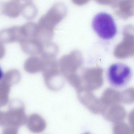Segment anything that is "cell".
Instances as JSON below:
<instances>
[{
    "label": "cell",
    "instance_id": "obj_1",
    "mask_svg": "<svg viewBox=\"0 0 134 134\" xmlns=\"http://www.w3.org/2000/svg\"><path fill=\"white\" fill-rule=\"evenodd\" d=\"M92 28L100 38L109 40L113 38L117 32L116 26L113 17L104 12L96 14L92 21Z\"/></svg>",
    "mask_w": 134,
    "mask_h": 134
},
{
    "label": "cell",
    "instance_id": "obj_2",
    "mask_svg": "<svg viewBox=\"0 0 134 134\" xmlns=\"http://www.w3.org/2000/svg\"><path fill=\"white\" fill-rule=\"evenodd\" d=\"M27 118L23 105H12L7 111L1 112L0 124L4 127L18 128L26 123Z\"/></svg>",
    "mask_w": 134,
    "mask_h": 134
},
{
    "label": "cell",
    "instance_id": "obj_3",
    "mask_svg": "<svg viewBox=\"0 0 134 134\" xmlns=\"http://www.w3.org/2000/svg\"><path fill=\"white\" fill-rule=\"evenodd\" d=\"M82 89L92 92L99 88L103 82V71L99 67L85 69L81 76Z\"/></svg>",
    "mask_w": 134,
    "mask_h": 134
},
{
    "label": "cell",
    "instance_id": "obj_4",
    "mask_svg": "<svg viewBox=\"0 0 134 134\" xmlns=\"http://www.w3.org/2000/svg\"><path fill=\"white\" fill-rule=\"evenodd\" d=\"M131 71L126 65L121 63L111 65L108 69V76L111 85L116 87L125 85L130 79Z\"/></svg>",
    "mask_w": 134,
    "mask_h": 134
},
{
    "label": "cell",
    "instance_id": "obj_5",
    "mask_svg": "<svg viewBox=\"0 0 134 134\" xmlns=\"http://www.w3.org/2000/svg\"><path fill=\"white\" fill-rule=\"evenodd\" d=\"M58 64L60 73L66 77L77 73L82 65V60L80 54L73 53L62 57Z\"/></svg>",
    "mask_w": 134,
    "mask_h": 134
},
{
    "label": "cell",
    "instance_id": "obj_6",
    "mask_svg": "<svg viewBox=\"0 0 134 134\" xmlns=\"http://www.w3.org/2000/svg\"><path fill=\"white\" fill-rule=\"evenodd\" d=\"M62 16L61 5L57 3L40 18L37 24L39 25L53 31L54 27L60 20Z\"/></svg>",
    "mask_w": 134,
    "mask_h": 134
},
{
    "label": "cell",
    "instance_id": "obj_7",
    "mask_svg": "<svg viewBox=\"0 0 134 134\" xmlns=\"http://www.w3.org/2000/svg\"><path fill=\"white\" fill-rule=\"evenodd\" d=\"M27 38L26 30L23 25L4 29L0 32V40L2 43L17 42L20 43Z\"/></svg>",
    "mask_w": 134,
    "mask_h": 134
},
{
    "label": "cell",
    "instance_id": "obj_8",
    "mask_svg": "<svg viewBox=\"0 0 134 134\" xmlns=\"http://www.w3.org/2000/svg\"><path fill=\"white\" fill-rule=\"evenodd\" d=\"M77 92L79 99L83 105L93 110H102L100 98L96 97L92 92L83 89Z\"/></svg>",
    "mask_w": 134,
    "mask_h": 134
},
{
    "label": "cell",
    "instance_id": "obj_9",
    "mask_svg": "<svg viewBox=\"0 0 134 134\" xmlns=\"http://www.w3.org/2000/svg\"><path fill=\"white\" fill-rule=\"evenodd\" d=\"M104 112L109 107L121 102L120 92L112 88L105 89L99 98Z\"/></svg>",
    "mask_w": 134,
    "mask_h": 134
},
{
    "label": "cell",
    "instance_id": "obj_10",
    "mask_svg": "<svg viewBox=\"0 0 134 134\" xmlns=\"http://www.w3.org/2000/svg\"><path fill=\"white\" fill-rule=\"evenodd\" d=\"M22 1L11 0L3 3L1 8L2 13L10 17L18 16L22 13L24 1Z\"/></svg>",
    "mask_w": 134,
    "mask_h": 134
},
{
    "label": "cell",
    "instance_id": "obj_11",
    "mask_svg": "<svg viewBox=\"0 0 134 134\" xmlns=\"http://www.w3.org/2000/svg\"><path fill=\"white\" fill-rule=\"evenodd\" d=\"M26 124L29 130L35 133H38L43 131L46 126V123L40 115L33 114L27 118Z\"/></svg>",
    "mask_w": 134,
    "mask_h": 134
},
{
    "label": "cell",
    "instance_id": "obj_12",
    "mask_svg": "<svg viewBox=\"0 0 134 134\" xmlns=\"http://www.w3.org/2000/svg\"><path fill=\"white\" fill-rule=\"evenodd\" d=\"M105 112L107 119L114 123L122 121L126 115L125 109L119 104L110 107Z\"/></svg>",
    "mask_w": 134,
    "mask_h": 134
},
{
    "label": "cell",
    "instance_id": "obj_13",
    "mask_svg": "<svg viewBox=\"0 0 134 134\" xmlns=\"http://www.w3.org/2000/svg\"><path fill=\"white\" fill-rule=\"evenodd\" d=\"M20 43L21 49L25 53L31 55L40 54L42 44L35 39L27 38Z\"/></svg>",
    "mask_w": 134,
    "mask_h": 134
},
{
    "label": "cell",
    "instance_id": "obj_14",
    "mask_svg": "<svg viewBox=\"0 0 134 134\" xmlns=\"http://www.w3.org/2000/svg\"><path fill=\"white\" fill-rule=\"evenodd\" d=\"M37 13V8L31 1H23L21 13L24 17L27 19H31L36 16Z\"/></svg>",
    "mask_w": 134,
    "mask_h": 134
},
{
    "label": "cell",
    "instance_id": "obj_15",
    "mask_svg": "<svg viewBox=\"0 0 134 134\" xmlns=\"http://www.w3.org/2000/svg\"><path fill=\"white\" fill-rule=\"evenodd\" d=\"M57 51V48L55 44L50 41L42 44L40 54L43 58L54 57Z\"/></svg>",
    "mask_w": 134,
    "mask_h": 134
},
{
    "label": "cell",
    "instance_id": "obj_16",
    "mask_svg": "<svg viewBox=\"0 0 134 134\" xmlns=\"http://www.w3.org/2000/svg\"><path fill=\"white\" fill-rule=\"evenodd\" d=\"M113 134H132L131 129L125 122L121 121L115 123Z\"/></svg>",
    "mask_w": 134,
    "mask_h": 134
},
{
    "label": "cell",
    "instance_id": "obj_17",
    "mask_svg": "<svg viewBox=\"0 0 134 134\" xmlns=\"http://www.w3.org/2000/svg\"><path fill=\"white\" fill-rule=\"evenodd\" d=\"M121 102L126 104L134 103V88H127L120 92Z\"/></svg>",
    "mask_w": 134,
    "mask_h": 134
},
{
    "label": "cell",
    "instance_id": "obj_18",
    "mask_svg": "<svg viewBox=\"0 0 134 134\" xmlns=\"http://www.w3.org/2000/svg\"><path fill=\"white\" fill-rule=\"evenodd\" d=\"M69 83L77 91L82 88L81 76L77 73L70 75L65 77Z\"/></svg>",
    "mask_w": 134,
    "mask_h": 134
},
{
    "label": "cell",
    "instance_id": "obj_19",
    "mask_svg": "<svg viewBox=\"0 0 134 134\" xmlns=\"http://www.w3.org/2000/svg\"><path fill=\"white\" fill-rule=\"evenodd\" d=\"M18 128L12 127H5L2 134H18Z\"/></svg>",
    "mask_w": 134,
    "mask_h": 134
},
{
    "label": "cell",
    "instance_id": "obj_20",
    "mask_svg": "<svg viewBox=\"0 0 134 134\" xmlns=\"http://www.w3.org/2000/svg\"><path fill=\"white\" fill-rule=\"evenodd\" d=\"M128 119L131 127H134V108L129 113L128 116Z\"/></svg>",
    "mask_w": 134,
    "mask_h": 134
},
{
    "label": "cell",
    "instance_id": "obj_21",
    "mask_svg": "<svg viewBox=\"0 0 134 134\" xmlns=\"http://www.w3.org/2000/svg\"><path fill=\"white\" fill-rule=\"evenodd\" d=\"M132 134H134V127L131 128Z\"/></svg>",
    "mask_w": 134,
    "mask_h": 134
},
{
    "label": "cell",
    "instance_id": "obj_22",
    "mask_svg": "<svg viewBox=\"0 0 134 134\" xmlns=\"http://www.w3.org/2000/svg\"><path fill=\"white\" fill-rule=\"evenodd\" d=\"M84 134H90L88 133H85Z\"/></svg>",
    "mask_w": 134,
    "mask_h": 134
}]
</instances>
